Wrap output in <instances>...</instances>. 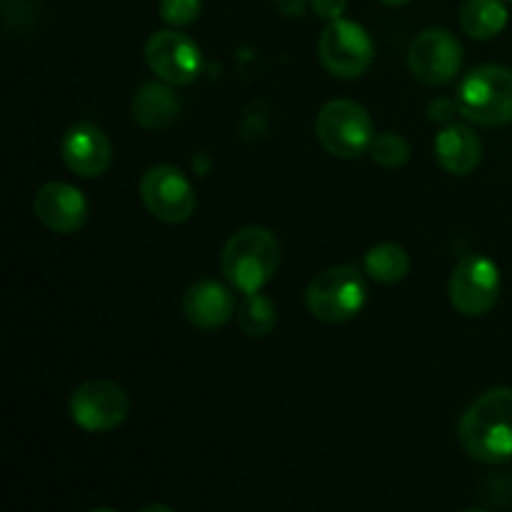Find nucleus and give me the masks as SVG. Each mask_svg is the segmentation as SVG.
Returning <instances> with one entry per match:
<instances>
[{
    "mask_svg": "<svg viewBox=\"0 0 512 512\" xmlns=\"http://www.w3.org/2000/svg\"><path fill=\"white\" fill-rule=\"evenodd\" d=\"M460 445L480 463H505L512 458V388H493L480 395L458 428Z\"/></svg>",
    "mask_w": 512,
    "mask_h": 512,
    "instance_id": "1",
    "label": "nucleus"
},
{
    "mask_svg": "<svg viewBox=\"0 0 512 512\" xmlns=\"http://www.w3.org/2000/svg\"><path fill=\"white\" fill-rule=\"evenodd\" d=\"M220 268L230 288L260 293L280 268V243L268 228L248 225L233 233L220 255Z\"/></svg>",
    "mask_w": 512,
    "mask_h": 512,
    "instance_id": "2",
    "label": "nucleus"
},
{
    "mask_svg": "<svg viewBox=\"0 0 512 512\" xmlns=\"http://www.w3.org/2000/svg\"><path fill=\"white\" fill-rule=\"evenodd\" d=\"M458 113L480 125L512 123V70L480 65L470 70L458 90Z\"/></svg>",
    "mask_w": 512,
    "mask_h": 512,
    "instance_id": "3",
    "label": "nucleus"
},
{
    "mask_svg": "<svg viewBox=\"0 0 512 512\" xmlns=\"http://www.w3.org/2000/svg\"><path fill=\"white\" fill-rule=\"evenodd\" d=\"M320 145L335 158L353 160L370 153L375 130L368 110L355 100H330L315 120Z\"/></svg>",
    "mask_w": 512,
    "mask_h": 512,
    "instance_id": "4",
    "label": "nucleus"
},
{
    "mask_svg": "<svg viewBox=\"0 0 512 512\" xmlns=\"http://www.w3.org/2000/svg\"><path fill=\"white\" fill-rule=\"evenodd\" d=\"M365 278L353 265H338L320 273L305 293L310 315L323 323H345L365 305Z\"/></svg>",
    "mask_w": 512,
    "mask_h": 512,
    "instance_id": "5",
    "label": "nucleus"
},
{
    "mask_svg": "<svg viewBox=\"0 0 512 512\" xmlns=\"http://www.w3.org/2000/svg\"><path fill=\"white\" fill-rule=\"evenodd\" d=\"M320 63L325 65L335 78H360L368 73L375 58V45L370 40L368 30L355 20H330L328 28L320 33L318 43Z\"/></svg>",
    "mask_w": 512,
    "mask_h": 512,
    "instance_id": "6",
    "label": "nucleus"
},
{
    "mask_svg": "<svg viewBox=\"0 0 512 512\" xmlns=\"http://www.w3.org/2000/svg\"><path fill=\"white\" fill-rule=\"evenodd\" d=\"M128 413V395L113 380H88L70 395V418L88 433H110L125 423Z\"/></svg>",
    "mask_w": 512,
    "mask_h": 512,
    "instance_id": "7",
    "label": "nucleus"
},
{
    "mask_svg": "<svg viewBox=\"0 0 512 512\" xmlns=\"http://www.w3.org/2000/svg\"><path fill=\"white\" fill-rule=\"evenodd\" d=\"M140 200L160 223L178 225L193 215L195 190L183 173L173 165H153L140 180Z\"/></svg>",
    "mask_w": 512,
    "mask_h": 512,
    "instance_id": "8",
    "label": "nucleus"
},
{
    "mask_svg": "<svg viewBox=\"0 0 512 512\" xmlns=\"http://www.w3.org/2000/svg\"><path fill=\"white\" fill-rule=\"evenodd\" d=\"M500 298V270L485 255H468L460 260L450 278V300L458 313L480 318L490 313Z\"/></svg>",
    "mask_w": 512,
    "mask_h": 512,
    "instance_id": "9",
    "label": "nucleus"
},
{
    "mask_svg": "<svg viewBox=\"0 0 512 512\" xmlns=\"http://www.w3.org/2000/svg\"><path fill=\"white\" fill-rule=\"evenodd\" d=\"M410 73L425 85H445L458 75L463 65V48L458 38L443 28L423 30L410 43L408 50Z\"/></svg>",
    "mask_w": 512,
    "mask_h": 512,
    "instance_id": "10",
    "label": "nucleus"
},
{
    "mask_svg": "<svg viewBox=\"0 0 512 512\" xmlns=\"http://www.w3.org/2000/svg\"><path fill=\"white\" fill-rule=\"evenodd\" d=\"M145 60L160 80L170 85H188L203 70L200 48L178 30H158L145 45Z\"/></svg>",
    "mask_w": 512,
    "mask_h": 512,
    "instance_id": "11",
    "label": "nucleus"
},
{
    "mask_svg": "<svg viewBox=\"0 0 512 512\" xmlns=\"http://www.w3.org/2000/svg\"><path fill=\"white\" fill-rule=\"evenodd\" d=\"M33 210L35 218L50 233L58 235L78 233L85 220H88V200H85V195L73 185L60 183V180H53V183H45L43 188H38Z\"/></svg>",
    "mask_w": 512,
    "mask_h": 512,
    "instance_id": "12",
    "label": "nucleus"
},
{
    "mask_svg": "<svg viewBox=\"0 0 512 512\" xmlns=\"http://www.w3.org/2000/svg\"><path fill=\"white\" fill-rule=\"evenodd\" d=\"M60 158L80 178H98L110 168L113 148L98 125L78 123L65 130L60 140Z\"/></svg>",
    "mask_w": 512,
    "mask_h": 512,
    "instance_id": "13",
    "label": "nucleus"
},
{
    "mask_svg": "<svg viewBox=\"0 0 512 512\" xmlns=\"http://www.w3.org/2000/svg\"><path fill=\"white\" fill-rule=\"evenodd\" d=\"M183 313L190 325L200 330H218L233 318L235 300L225 285L215 280H200L190 285L183 298Z\"/></svg>",
    "mask_w": 512,
    "mask_h": 512,
    "instance_id": "14",
    "label": "nucleus"
},
{
    "mask_svg": "<svg viewBox=\"0 0 512 512\" xmlns=\"http://www.w3.org/2000/svg\"><path fill=\"white\" fill-rule=\"evenodd\" d=\"M435 158L450 175H470L483 160V143L465 125H448L435 138Z\"/></svg>",
    "mask_w": 512,
    "mask_h": 512,
    "instance_id": "15",
    "label": "nucleus"
},
{
    "mask_svg": "<svg viewBox=\"0 0 512 512\" xmlns=\"http://www.w3.org/2000/svg\"><path fill=\"white\" fill-rule=\"evenodd\" d=\"M180 108H183V103H180L178 93L165 80L163 83L140 85L133 95V103H130L135 123L148 130H163L173 125L178 120Z\"/></svg>",
    "mask_w": 512,
    "mask_h": 512,
    "instance_id": "16",
    "label": "nucleus"
},
{
    "mask_svg": "<svg viewBox=\"0 0 512 512\" xmlns=\"http://www.w3.org/2000/svg\"><path fill=\"white\" fill-rule=\"evenodd\" d=\"M508 25V8L503 0H465L460 8V28L475 40H490Z\"/></svg>",
    "mask_w": 512,
    "mask_h": 512,
    "instance_id": "17",
    "label": "nucleus"
},
{
    "mask_svg": "<svg viewBox=\"0 0 512 512\" xmlns=\"http://www.w3.org/2000/svg\"><path fill=\"white\" fill-rule=\"evenodd\" d=\"M363 268L365 273L373 280H378V283L393 285L400 283V280L410 273V258L408 253H405L403 245L380 243L373 245V248L365 253Z\"/></svg>",
    "mask_w": 512,
    "mask_h": 512,
    "instance_id": "18",
    "label": "nucleus"
},
{
    "mask_svg": "<svg viewBox=\"0 0 512 512\" xmlns=\"http://www.w3.org/2000/svg\"><path fill=\"white\" fill-rule=\"evenodd\" d=\"M235 313H238L240 330L248 338H265L275 328V323H278V310H275L273 300L260 293L245 295Z\"/></svg>",
    "mask_w": 512,
    "mask_h": 512,
    "instance_id": "19",
    "label": "nucleus"
},
{
    "mask_svg": "<svg viewBox=\"0 0 512 512\" xmlns=\"http://www.w3.org/2000/svg\"><path fill=\"white\" fill-rule=\"evenodd\" d=\"M370 155H373L375 163H380L383 168H400V165H405L410 160V145L403 135L380 133L373 138Z\"/></svg>",
    "mask_w": 512,
    "mask_h": 512,
    "instance_id": "20",
    "label": "nucleus"
},
{
    "mask_svg": "<svg viewBox=\"0 0 512 512\" xmlns=\"http://www.w3.org/2000/svg\"><path fill=\"white\" fill-rule=\"evenodd\" d=\"M203 8V0H160V18L173 28L195 23Z\"/></svg>",
    "mask_w": 512,
    "mask_h": 512,
    "instance_id": "21",
    "label": "nucleus"
},
{
    "mask_svg": "<svg viewBox=\"0 0 512 512\" xmlns=\"http://www.w3.org/2000/svg\"><path fill=\"white\" fill-rule=\"evenodd\" d=\"M310 8L315 10V15L325 20H338L343 18L345 8H348V0H310Z\"/></svg>",
    "mask_w": 512,
    "mask_h": 512,
    "instance_id": "22",
    "label": "nucleus"
},
{
    "mask_svg": "<svg viewBox=\"0 0 512 512\" xmlns=\"http://www.w3.org/2000/svg\"><path fill=\"white\" fill-rule=\"evenodd\" d=\"M275 5L288 18H298V15L305 13V0H275Z\"/></svg>",
    "mask_w": 512,
    "mask_h": 512,
    "instance_id": "23",
    "label": "nucleus"
},
{
    "mask_svg": "<svg viewBox=\"0 0 512 512\" xmlns=\"http://www.w3.org/2000/svg\"><path fill=\"white\" fill-rule=\"evenodd\" d=\"M380 3H385V5H405V3H410V0H380Z\"/></svg>",
    "mask_w": 512,
    "mask_h": 512,
    "instance_id": "24",
    "label": "nucleus"
},
{
    "mask_svg": "<svg viewBox=\"0 0 512 512\" xmlns=\"http://www.w3.org/2000/svg\"><path fill=\"white\" fill-rule=\"evenodd\" d=\"M510 3H512V0H510Z\"/></svg>",
    "mask_w": 512,
    "mask_h": 512,
    "instance_id": "25",
    "label": "nucleus"
}]
</instances>
